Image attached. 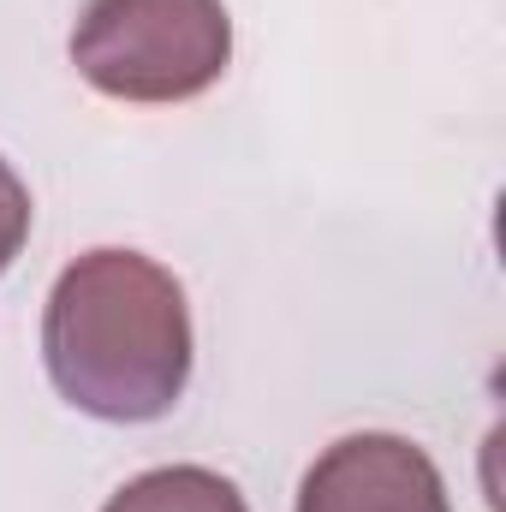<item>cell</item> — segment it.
<instances>
[{
	"mask_svg": "<svg viewBox=\"0 0 506 512\" xmlns=\"http://www.w3.org/2000/svg\"><path fill=\"white\" fill-rule=\"evenodd\" d=\"M30 191H24V179L12 173V161L0 155V274L18 262L24 251V239H30Z\"/></svg>",
	"mask_w": 506,
	"mask_h": 512,
	"instance_id": "5b68a950",
	"label": "cell"
},
{
	"mask_svg": "<svg viewBox=\"0 0 506 512\" xmlns=\"http://www.w3.org/2000/svg\"><path fill=\"white\" fill-rule=\"evenodd\" d=\"M298 512H453L435 459L387 429L340 435L298 483Z\"/></svg>",
	"mask_w": 506,
	"mask_h": 512,
	"instance_id": "3957f363",
	"label": "cell"
},
{
	"mask_svg": "<svg viewBox=\"0 0 506 512\" xmlns=\"http://www.w3.org/2000/svg\"><path fill=\"white\" fill-rule=\"evenodd\" d=\"M191 304L173 268L143 251H84L60 268L42 310L54 393L96 423H155L191 387Z\"/></svg>",
	"mask_w": 506,
	"mask_h": 512,
	"instance_id": "6da1fadb",
	"label": "cell"
},
{
	"mask_svg": "<svg viewBox=\"0 0 506 512\" xmlns=\"http://www.w3.org/2000/svg\"><path fill=\"white\" fill-rule=\"evenodd\" d=\"M72 66L114 102L173 108L221 84L233 18L221 0H90L72 24Z\"/></svg>",
	"mask_w": 506,
	"mask_h": 512,
	"instance_id": "7a4b0ae2",
	"label": "cell"
},
{
	"mask_svg": "<svg viewBox=\"0 0 506 512\" xmlns=\"http://www.w3.org/2000/svg\"><path fill=\"white\" fill-rule=\"evenodd\" d=\"M102 512H251L239 483L209 465H155L131 477Z\"/></svg>",
	"mask_w": 506,
	"mask_h": 512,
	"instance_id": "277c9868",
	"label": "cell"
}]
</instances>
